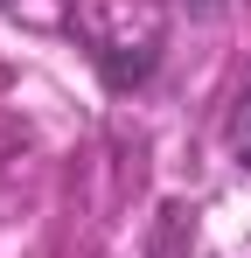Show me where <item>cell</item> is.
I'll list each match as a JSON object with an SVG mask.
<instances>
[{
    "label": "cell",
    "mask_w": 251,
    "mask_h": 258,
    "mask_svg": "<svg viewBox=\"0 0 251 258\" xmlns=\"http://www.w3.org/2000/svg\"><path fill=\"white\" fill-rule=\"evenodd\" d=\"M147 0H119V21H98V14H77L84 42H91V63H98V77L112 91H133L154 77V63H161V21H147V28H133L126 14H140Z\"/></svg>",
    "instance_id": "cell-1"
},
{
    "label": "cell",
    "mask_w": 251,
    "mask_h": 258,
    "mask_svg": "<svg viewBox=\"0 0 251 258\" xmlns=\"http://www.w3.org/2000/svg\"><path fill=\"white\" fill-rule=\"evenodd\" d=\"M147 258H196V210L189 203H161V223L147 237Z\"/></svg>",
    "instance_id": "cell-2"
},
{
    "label": "cell",
    "mask_w": 251,
    "mask_h": 258,
    "mask_svg": "<svg viewBox=\"0 0 251 258\" xmlns=\"http://www.w3.org/2000/svg\"><path fill=\"white\" fill-rule=\"evenodd\" d=\"M230 154H237V168H251V77H244V91H237V105H230Z\"/></svg>",
    "instance_id": "cell-3"
},
{
    "label": "cell",
    "mask_w": 251,
    "mask_h": 258,
    "mask_svg": "<svg viewBox=\"0 0 251 258\" xmlns=\"http://www.w3.org/2000/svg\"><path fill=\"white\" fill-rule=\"evenodd\" d=\"M189 7H203V14H209V7H223V0H189Z\"/></svg>",
    "instance_id": "cell-4"
}]
</instances>
